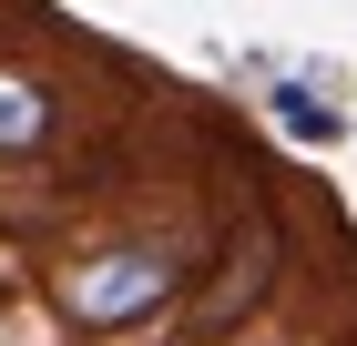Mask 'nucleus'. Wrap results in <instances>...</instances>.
<instances>
[{
	"label": "nucleus",
	"instance_id": "obj_1",
	"mask_svg": "<svg viewBox=\"0 0 357 346\" xmlns=\"http://www.w3.org/2000/svg\"><path fill=\"white\" fill-rule=\"evenodd\" d=\"M184 285H194V244L174 235V224L102 235V244H82V255L52 265V306H61V326H82V336H123V326L174 316Z\"/></svg>",
	"mask_w": 357,
	"mask_h": 346
},
{
	"label": "nucleus",
	"instance_id": "obj_2",
	"mask_svg": "<svg viewBox=\"0 0 357 346\" xmlns=\"http://www.w3.org/2000/svg\"><path fill=\"white\" fill-rule=\"evenodd\" d=\"M275 275H286V235H275V224L225 235V255H215V265H194V285H184L174 346H225V336H245L255 306L275 295Z\"/></svg>",
	"mask_w": 357,
	"mask_h": 346
},
{
	"label": "nucleus",
	"instance_id": "obj_3",
	"mask_svg": "<svg viewBox=\"0 0 357 346\" xmlns=\"http://www.w3.org/2000/svg\"><path fill=\"white\" fill-rule=\"evenodd\" d=\"M52 123H61V102L41 92V81L0 72V153H41V143H52Z\"/></svg>",
	"mask_w": 357,
	"mask_h": 346
},
{
	"label": "nucleus",
	"instance_id": "obj_4",
	"mask_svg": "<svg viewBox=\"0 0 357 346\" xmlns=\"http://www.w3.org/2000/svg\"><path fill=\"white\" fill-rule=\"evenodd\" d=\"M266 102H275V123H286L296 143H337V133H347V112H337L327 92H317V81H275Z\"/></svg>",
	"mask_w": 357,
	"mask_h": 346
},
{
	"label": "nucleus",
	"instance_id": "obj_5",
	"mask_svg": "<svg viewBox=\"0 0 357 346\" xmlns=\"http://www.w3.org/2000/svg\"><path fill=\"white\" fill-rule=\"evenodd\" d=\"M225 346H275V326H245V336H225Z\"/></svg>",
	"mask_w": 357,
	"mask_h": 346
}]
</instances>
